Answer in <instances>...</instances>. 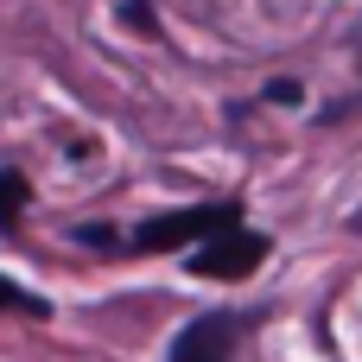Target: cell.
I'll return each mask as SVG.
<instances>
[{
    "label": "cell",
    "mask_w": 362,
    "mask_h": 362,
    "mask_svg": "<svg viewBox=\"0 0 362 362\" xmlns=\"http://www.w3.org/2000/svg\"><path fill=\"white\" fill-rule=\"evenodd\" d=\"M83 248H102V255H127V229H115V223H76L70 229Z\"/></svg>",
    "instance_id": "5b68a950"
},
{
    "label": "cell",
    "mask_w": 362,
    "mask_h": 362,
    "mask_svg": "<svg viewBox=\"0 0 362 362\" xmlns=\"http://www.w3.org/2000/svg\"><path fill=\"white\" fill-rule=\"evenodd\" d=\"M356 57H362V25H356Z\"/></svg>",
    "instance_id": "9c48e42d"
},
{
    "label": "cell",
    "mask_w": 362,
    "mask_h": 362,
    "mask_svg": "<svg viewBox=\"0 0 362 362\" xmlns=\"http://www.w3.org/2000/svg\"><path fill=\"white\" fill-rule=\"evenodd\" d=\"M267 102H280V108H293V102H299V83H274V89H267Z\"/></svg>",
    "instance_id": "52a82bcc"
},
{
    "label": "cell",
    "mask_w": 362,
    "mask_h": 362,
    "mask_svg": "<svg viewBox=\"0 0 362 362\" xmlns=\"http://www.w3.org/2000/svg\"><path fill=\"white\" fill-rule=\"evenodd\" d=\"M350 229H356V235H362V210H356V216H350Z\"/></svg>",
    "instance_id": "ba28073f"
},
{
    "label": "cell",
    "mask_w": 362,
    "mask_h": 362,
    "mask_svg": "<svg viewBox=\"0 0 362 362\" xmlns=\"http://www.w3.org/2000/svg\"><path fill=\"white\" fill-rule=\"evenodd\" d=\"M242 223V204L223 197V204H191V210H165V216H146L127 229V255H178V248H204L210 235L235 229Z\"/></svg>",
    "instance_id": "6da1fadb"
},
{
    "label": "cell",
    "mask_w": 362,
    "mask_h": 362,
    "mask_svg": "<svg viewBox=\"0 0 362 362\" xmlns=\"http://www.w3.org/2000/svg\"><path fill=\"white\" fill-rule=\"evenodd\" d=\"M267 248H274L267 235H255V229H242V223H235V229L210 235L204 248H191V261H185V267H191L197 280H248V274L267 261Z\"/></svg>",
    "instance_id": "3957f363"
},
{
    "label": "cell",
    "mask_w": 362,
    "mask_h": 362,
    "mask_svg": "<svg viewBox=\"0 0 362 362\" xmlns=\"http://www.w3.org/2000/svg\"><path fill=\"white\" fill-rule=\"evenodd\" d=\"M25 216V172H0V229L13 235Z\"/></svg>",
    "instance_id": "277c9868"
},
{
    "label": "cell",
    "mask_w": 362,
    "mask_h": 362,
    "mask_svg": "<svg viewBox=\"0 0 362 362\" xmlns=\"http://www.w3.org/2000/svg\"><path fill=\"white\" fill-rule=\"evenodd\" d=\"M255 325H261L255 312H197V318L172 337L165 362H229V356H235V344H242Z\"/></svg>",
    "instance_id": "7a4b0ae2"
},
{
    "label": "cell",
    "mask_w": 362,
    "mask_h": 362,
    "mask_svg": "<svg viewBox=\"0 0 362 362\" xmlns=\"http://www.w3.org/2000/svg\"><path fill=\"white\" fill-rule=\"evenodd\" d=\"M0 312H19V318H51V305H45L38 293L13 286V280H0Z\"/></svg>",
    "instance_id": "8992f818"
}]
</instances>
